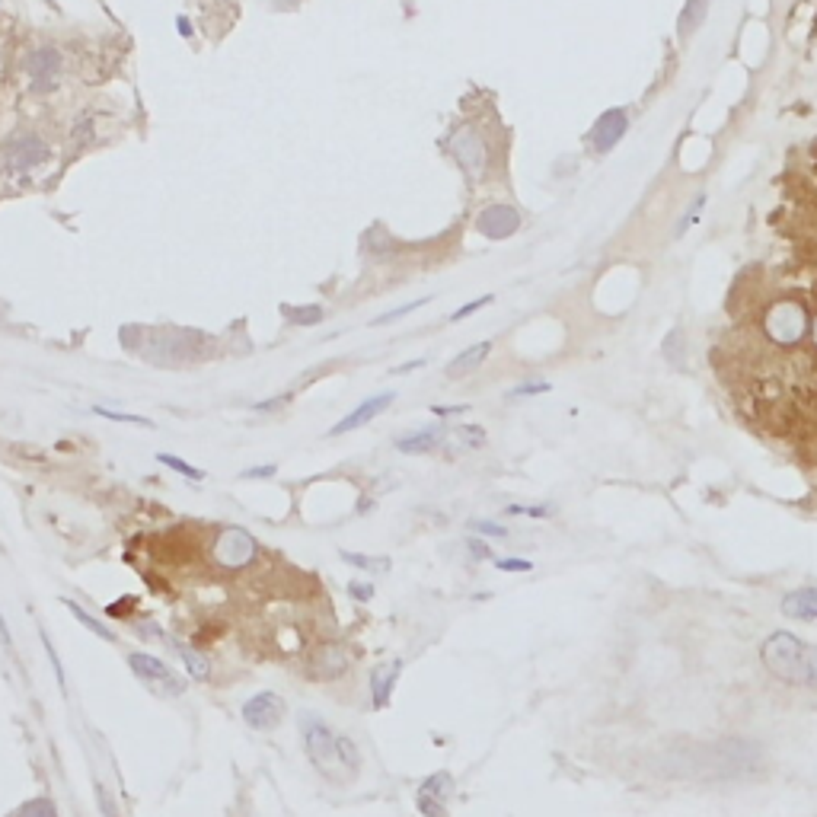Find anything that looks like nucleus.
<instances>
[{
  "label": "nucleus",
  "mask_w": 817,
  "mask_h": 817,
  "mask_svg": "<svg viewBox=\"0 0 817 817\" xmlns=\"http://www.w3.org/2000/svg\"><path fill=\"white\" fill-rule=\"evenodd\" d=\"M766 326H770V336L779 338V342H795V338L808 329V316H804L801 306L782 304V306L772 310V316H770V323Z\"/></svg>",
  "instance_id": "1a4fd4ad"
},
{
  "label": "nucleus",
  "mask_w": 817,
  "mask_h": 817,
  "mask_svg": "<svg viewBox=\"0 0 817 817\" xmlns=\"http://www.w3.org/2000/svg\"><path fill=\"white\" fill-rule=\"evenodd\" d=\"M472 530H476V533H485V536H498V540H502V536H508V530L502 527V523H491V521H472L470 523Z\"/></svg>",
  "instance_id": "cd10ccee"
},
{
  "label": "nucleus",
  "mask_w": 817,
  "mask_h": 817,
  "mask_svg": "<svg viewBox=\"0 0 817 817\" xmlns=\"http://www.w3.org/2000/svg\"><path fill=\"white\" fill-rule=\"evenodd\" d=\"M782 613L798 623H817V587H798L782 597Z\"/></svg>",
  "instance_id": "9b49d317"
},
{
  "label": "nucleus",
  "mask_w": 817,
  "mask_h": 817,
  "mask_svg": "<svg viewBox=\"0 0 817 817\" xmlns=\"http://www.w3.org/2000/svg\"><path fill=\"white\" fill-rule=\"evenodd\" d=\"M450 147H453V150H457V160L466 166V170L476 172V176H479V172H482V166H485V147L479 144V140H476V144H472V134H470V131H466V134H457V138L450 140Z\"/></svg>",
  "instance_id": "2eb2a0df"
},
{
  "label": "nucleus",
  "mask_w": 817,
  "mask_h": 817,
  "mask_svg": "<svg viewBox=\"0 0 817 817\" xmlns=\"http://www.w3.org/2000/svg\"><path fill=\"white\" fill-rule=\"evenodd\" d=\"M300 738H304V750L310 757V763L323 772L332 782H345L357 772L361 766V757H357V747L351 744L348 738L336 734L323 719L316 715H300Z\"/></svg>",
  "instance_id": "f257e3e1"
},
{
  "label": "nucleus",
  "mask_w": 817,
  "mask_h": 817,
  "mask_svg": "<svg viewBox=\"0 0 817 817\" xmlns=\"http://www.w3.org/2000/svg\"><path fill=\"white\" fill-rule=\"evenodd\" d=\"M421 304H425V300H415V304H406V306H399V310H393V313H383V316H377L374 323H377V326H383V323H393V319L406 316V313H412L415 306H421Z\"/></svg>",
  "instance_id": "2f4dec72"
},
{
  "label": "nucleus",
  "mask_w": 817,
  "mask_h": 817,
  "mask_svg": "<svg viewBox=\"0 0 817 817\" xmlns=\"http://www.w3.org/2000/svg\"><path fill=\"white\" fill-rule=\"evenodd\" d=\"M291 319L294 323H300V326H310V323H319V319H323V310H319V306H310V310H294Z\"/></svg>",
  "instance_id": "c756f323"
},
{
  "label": "nucleus",
  "mask_w": 817,
  "mask_h": 817,
  "mask_svg": "<svg viewBox=\"0 0 817 817\" xmlns=\"http://www.w3.org/2000/svg\"><path fill=\"white\" fill-rule=\"evenodd\" d=\"M128 667H131V674L138 677L144 687H150L153 693H160V696H182L185 693V680L172 667H166L160 657L144 655V651H134V655H128Z\"/></svg>",
  "instance_id": "7ed1b4c3"
},
{
  "label": "nucleus",
  "mask_w": 817,
  "mask_h": 817,
  "mask_svg": "<svg viewBox=\"0 0 817 817\" xmlns=\"http://www.w3.org/2000/svg\"><path fill=\"white\" fill-rule=\"evenodd\" d=\"M470 406H434V415H460L466 412Z\"/></svg>",
  "instance_id": "58836bf2"
},
{
  "label": "nucleus",
  "mask_w": 817,
  "mask_h": 817,
  "mask_svg": "<svg viewBox=\"0 0 817 817\" xmlns=\"http://www.w3.org/2000/svg\"><path fill=\"white\" fill-rule=\"evenodd\" d=\"M495 568L498 572H533V562H527V559H498Z\"/></svg>",
  "instance_id": "a878e982"
},
{
  "label": "nucleus",
  "mask_w": 817,
  "mask_h": 817,
  "mask_svg": "<svg viewBox=\"0 0 817 817\" xmlns=\"http://www.w3.org/2000/svg\"><path fill=\"white\" fill-rule=\"evenodd\" d=\"M176 651H179V657L185 661V670H189L195 680H208V677H211L208 657H202L195 648H189V645H182V642H176Z\"/></svg>",
  "instance_id": "6ab92c4d"
},
{
  "label": "nucleus",
  "mask_w": 817,
  "mask_h": 817,
  "mask_svg": "<svg viewBox=\"0 0 817 817\" xmlns=\"http://www.w3.org/2000/svg\"><path fill=\"white\" fill-rule=\"evenodd\" d=\"M760 661L772 677L791 687L817 689V645L798 638L795 632L776 629L760 645Z\"/></svg>",
  "instance_id": "f03ea898"
},
{
  "label": "nucleus",
  "mask_w": 817,
  "mask_h": 817,
  "mask_svg": "<svg viewBox=\"0 0 817 817\" xmlns=\"http://www.w3.org/2000/svg\"><path fill=\"white\" fill-rule=\"evenodd\" d=\"M348 594H351V597H357V600H370V597H374V587H370V584H361V581H351V584H348Z\"/></svg>",
  "instance_id": "72a5a7b5"
},
{
  "label": "nucleus",
  "mask_w": 817,
  "mask_h": 817,
  "mask_svg": "<svg viewBox=\"0 0 817 817\" xmlns=\"http://www.w3.org/2000/svg\"><path fill=\"white\" fill-rule=\"evenodd\" d=\"M274 476V466H255V470H246V479H265Z\"/></svg>",
  "instance_id": "4c0bfd02"
},
{
  "label": "nucleus",
  "mask_w": 817,
  "mask_h": 817,
  "mask_svg": "<svg viewBox=\"0 0 817 817\" xmlns=\"http://www.w3.org/2000/svg\"><path fill=\"white\" fill-rule=\"evenodd\" d=\"M419 811L425 817H447L444 801H438V798H431V795H421V791H419Z\"/></svg>",
  "instance_id": "393cba45"
},
{
  "label": "nucleus",
  "mask_w": 817,
  "mask_h": 817,
  "mask_svg": "<svg viewBox=\"0 0 817 817\" xmlns=\"http://www.w3.org/2000/svg\"><path fill=\"white\" fill-rule=\"evenodd\" d=\"M389 402H393V393H380V396H374V399L361 402V406H357L355 412L345 415V419L338 421V425L332 428L329 434H348V431H355V428L367 425V421H370V419H377V415H380L383 408L389 406Z\"/></svg>",
  "instance_id": "f8f14e48"
},
{
  "label": "nucleus",
  "mask_w": 817,
  "mask_h": 817,
  "mask_svg": "<svg viewBox=\"0 0 817 817\" xmlns=\"http://www.w3.org/2000/svg\"><path fill=\"white\" fill-rule=\"evenodd\" d=\"M96 801H99V808H102V814L106 817H119V811L112 808V801H109V795H106L102 785H96Z\"/></svg>",
  "instance_id": "473e14b6"
},
{
  "label": "nucleus",
  "mask_w": 817,
  "mask_h": 817,
  "mask_svg": "<svg viewBox=\"0 0 817 817\" xmlns=\"http://www.w3.org/2000/svg\"><path fill=\"white\" fill-rule=\"evenodd\" d=\"M0 642L6 645V648H10V632H6V623H4V616H0Z\"/></svg>",
  "instance_id": "a19ab883"
},
{
  "label": "nucleus",
  "mask_w": 817,
  "mask_h": 817,
  "mask_svg": "<svg viewBox=\"0 0 817 817\" xmlns=\"http://www.w3.org/2000/svg\"><path fill=\"white\" fill-rule=\"evenodd\" d=\"M399 674H402V661H387V664H380V667L370 670V693H374L377 708H383L389 702V693H393Z\"/></svg>",
  "instance_id": "4468645a"
},
{
  "label": "nucleus",
  "mask_w": 817,
  "mask_h": 817,
  "mask_svg": "<svg viewBox=\"0 0 817 817\" xmlns=\"http://www.w3.org/2000/svg\"><path fill=\"white\" fill-rule=\"evenodd\" d=\"M814 336H817V323H814Z\"/></svg>",
  "instance_id": "79ce46f5"
},
{
  "label": "nucleus",
  "mask_w": 817,
  "mask_h": 817,
  "mask_svg": "<svg viewBox=\"0 0 817 817\" xmlns=\"http://www.w3.org/2000/svg\"><path fill=\"white\" fill-rule=\"evenodd\" d=\"M517 223H521V217H517V211L508 208V204H491V208L482 211V217H479V230L489 236H511L517 230Z\"/></svg>",
  "instance_id": "ddd939ff"
},
{
  "label": "nucleus",
  "mask_w": 817,
  "mask_h": 817,
  "mask_svg": "<svg viewBox=\"0 0 817 817\" xmlns=\"http://www.w3.org/2000/svg\"><path fill=\"white\" fill-rule=\"evenodd\" d=\"M664 355H667L670 361H677V357H680V332H674V336L664 342Z\"/></svg>",
  "instance_id": "f704fd0d"
},
{
  "label": "nucleus",
  "mask_w": 817,
  "mask_h": 817,
  "mask_svg": "<svg viewBox=\"0 0 817 817\" xmlns=\"http://www.w3.org/2000/svg\"><path fill=\"white\" fill-rule=\"evenodd\" d=\"M489 351H491V342H476L472 348L460 351V355L447 364V377H466L470 370H476L479 364L489 357Z\"/></svg>",
  "instance_id": "dca6fc26"
},
{
  "label": "nucleus",
  "mask_w": 817,
  "mask_h": 817,
  "mask_svg": "<svg viewBox=\"0 0 817 817\" xmlns=\"http://www.w3.org/2000/svg\"><path fill=\"white\" fill-rule=\"evenodd\" d=\"M536 393H549V383H527V387H517L511 396H536Z\"/></svg>",
  "instance_id": "c9c22d12"
},
{
  "label": "nucleus",
  "mask_w": 817,
  "mask_h": 817,
  "mask_svg": "<svg viewBox=\"0 0 817 817\" xmlns=\"http://www.w3.org/2000/svg\"><path fill=\"white\" fill-rule=\"evenodd\" d=\"M706 10H708V0H687V6H683V13H680V23H677L680 38H687L689 32L699 29V23L706 19Z\"/></svg>",
  "instance_id": "a211bd4d"
},
{
  "label": "nucleus",
  "mask_w": 817,
  "mask_h": 817,
  "mask_svg": "<svg viewBox=\"0 0 817 817\" xmlns=\"http://www.w3.org/2000/svg\"><path fill=\"white\" fill-rule=\"evenodd\" d=\"M453 789V779L447 776V772H434V776H428L425 782H421V795H431L438 798V801H447V795H450Z\"/></svg>",
  "instance_id": "aec40b11"
},
{
  "label": "nucleus",
  "mask_w": 817,
  "mask_h": 817,
  "mask_svg": "<svg viewBox=\"0 0 817 817\" xmlns=\"http://www.w3.org/2000/svg\"><path fill=\"white\" fill-rule=\"evenodd\" d=\"M508 514H523V517H553L549 504H508Z\"/></svg>",
  "instance_id": "b1692460"
},
{
  "label": "nucleus",
  "mask_w": 817,
  "mask_h": 817,
  "mask_svg": "<svg viewBox=\"0 0 817 817\" xmlns=\"http://www.w3.org/2000/svg\"><path fill=\"white\" fill-rule=\"evenodd\" d=\"M45 157H48V147H45V140L32 138V134H26V138H16L4 150V160H6V166H10V170H32V166L42 163Z\"/></svg>",
  "instance_id": "9d476101"
},
{
  "label": "nucleus",
  "mask_w": 817,
  "mask_h": 817,
  "mask_svg": "<svg viewBox=\"0 0 817 817\" xmlns=\"http://www.w3.org/2000/svg\"><path fill=\"white\" fill-rule=\"evenodd\" d=\"M485 304H491V294H485V297H479V300H472V304H466V306H460L457 313H453V323H460V319H466L470 316V313H476V310H482Z\"/></svg>",
  "instance_id": "c85d7f7f"
},
{
  "label": "nucleus",
  "mask_w": 817,
  "mask_h": 817,
  "mask_svg": "<svg viewBox=\"0 0 817 817\" xmlns=\"http://www.w3.org/2000/svg\"><path fill=\"white\" fill-rule=\"evenodd\" d=\"M440 440H444V431L431 428V431H419V434H412V438L396 440V450H402V453H428V450H434Z\"/></svg>",
  "instance_id": "f3484780"
},
{
  "label": "nucleus",
  "mask_w": 817,
  "mask_h": 817,
  "mask_svg": "<svg viewBox=\"0 0 817 817\" xmlns=\"http://www.w3.org/2000/svg\"><path fill=\"white\" fill-rule=\"evenodd\" d=\"M287 706L278 693H255L253 699L243 702V721L255 731H272L284 721Z\"/></svg>",
  "instance_id": "39448f33"
},
{
  "label": "nucleus",
  "mask_w": 817,
  "mask_h": 817,
  "mask_svg": "<svg viewBox=\"0 0 817 817\" xmlns=\"http://www.w3.org/2000/svg\"><path fill=\"white\" fill-rule=\"evenodd\" d=\"M157 460H160V463H163V466H170V470H176L179 476H189V479H195V482H202V479H204V472H202V470H195V466L182 463V460L172 457V453H160Z\"/></svg>",
  "instance_id": "4be33fe9"
},
{
  "label": "nucleus",
  "mask_w": 817,
  "mask_h": 817,
  "mask_svg": "<svg viewBox=\"0 0 817 817\" xmlns=\"http://www.w3.org/2000/svg\"><path fill=\"white\" fill-rule=\"evenodd\" d=\"M287 402H291V393H284V396H274V399H268V402H259V412H274V408L278 406H287Z\"/></svg>",
  "instance_id": "e433bc0d"
},
{
  "label": "nucleus",
  "mask_w": 817,
  "mask_h": 817,
  "mask_svg": "<svg viewBox=\"0 0 817 817\" xmlns=\"http://www.w3.org/2000/svg\"><path fill=\"white\" fill-rule=\"evenodd\" d=\"M255 553H259L255 540L246 533V530H240V527H227L214 540V562H217V565H223V568H243V565H249V562L255 559Z\"/></svg>",
  "instance_id": "20e7f679"
},
{
  "label": "nucleus",
  "mask_w": 817,
  "mask_h": 817,
  "mask_svg": "<svg viewBox=\"0 0 817 817\" xmlns=\"http://www.w3.org/2000/svg\"><path fill=\"white\" fill-rule=\"evenodd\" d=\"M345 562H351V565L357 568H387V559H367V555H357V553H342Z\"/></svg>",
  "instance_id": "bb28decb"
},
{
  "label": "nucleus",
  "mask_w": 817,
  "mask_h": 817,
  "mask_svg": "<svg viewBox=\"0 0 817 817\" xmlns=\"http://www.w3.org/2000/svg\"><path fill=\"white\" fill-rule=\"evenodd\" d=\"M466 549L472 553V559H495V555H491V549H489V543H482L479 536H470Z\"/></svg>",
  "instance_id": "7c9ffc66"
},
{
  "label": "nucleus",
  "mask_w": 817,
  "mask_h": 817,
  "mask_svg": "<svg viewBox=\"0 0 817 817\" xmlns=\"http://www.w3.org/2000/svg\"><path fill=\"white\" fill-rule=\"evenodd\" d=\"M26 70H29V80L38 93H48V89L57 87L61 80V55L55 48H36L26 61Z\"/></svg>",
  "instance_id": "423d86ee"
},
{
  "label": "nucleus",
  "mask_w": 817,
  "mask_h": 817,
  "mask_svg": "<svg viewBox=\"0 0 817 817\" xmlns=\"http://www.w3.org/2000/svg\"><path fill=\"white\" fill-rule=\"evenodd\" d=\"M64 606H67V610H70V613H74V616H77V619H80V623H83V626H87V629H89V632H96V636H99V638H106V642H115V636H112V632H109V629H106V626H102V623H99V619H93V616H89V613H83V610H80V606H77V604H74V600H64Z\"/></svg>",
  "instance_id": "412c9836"
},
{
  "label": "nucleus",
  "mask_w": 817,
  "mask_h": 817,
  "mask_svg": "<svg viewBox=\"0 0 817 817\" xmlns=\"http://www.w3.org/2000/svg\"><path fill=\"white\" fill-rule=\"evenodd\" d=\"M415 367H425V357H419V361H408V364H402V367H396V374H408V370H415Z\"/></svg>",
  "instance_id": "ea45409f"
},
{
  "label": "nucleus",
  "mask_w": 817,
  "mask_h": 817,
  "mask_svg": "<svg viewBox=\"0 0 817 817\" xmlns=\"http://www.w3.org/2000/svg\"><path fill=\"white\" fill-rule=\"evenodd\" d=\"M96 415H99V419H109V421H128V425H140V428H153V421L150 419H140V415H125V412H109V408H102V406H96L93 408Z\"/></svg>",
  "instance_id": "5701e85b"
},
{
  "label": "nucleus",
  "mask_w": 817,
  "mask_h": 817,
  "mask_svg": "<svg viewBox=\"0 0 817 817\" xmlns=\"http://www.w3.org/2000/svg\"><path fill=\"white\" fill-rule=\"evenodd\" d=\"M626 128H629V119H626L623 109H610L597 119V125L591 128V147L597 153H606L623 140Z\"/></svg>",
  "instance_id": "6e6552de"
},
{
  "label": "nucleus",
  "mask_w": 817,
  "mask_h": 817,
  "mask_svg": "<svg viewBox=\"0 0 817 817\" xmlns=\"http://www.w3.org/2000/svg\"><path fill=\"white\" fill-rule=\"evenodd\" d=\"M348 670V651L338 642H323L310 655V677L316 680H336Z\"/></svg>",
  "instance_id": "0eeeda50"
}]
</instances>
